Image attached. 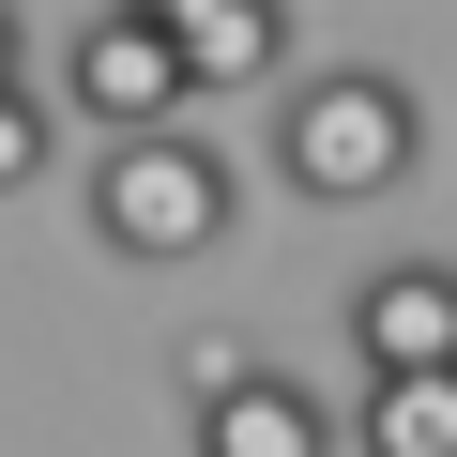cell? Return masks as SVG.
Returning a JSON list of instances; mask_svg holds the SVG:
<instances>
[{
  "mask_svg": "<svg viewBox=\"0 0 457 457\" xmlns=\"http://www.w3.org/2000/svg\"><path fill=\"white\" fill-rule=\"evenodd\" d=\"M183 411H198V457H336V411L290 366H245L228 396H183Z\"/></svg>",
  "mask_w": 457,
  "mask_h": 457,
  "instance_id": "5b68a950",
  "label": "cell"
},
{
  "mask_svg": "<svg viewBox=\"0 0 457 457\" xmlns=\"http://www.w3.org/2000/svg\"><path fill=\"white\" fill-rule=\"evenodd\" d=\"M198 92H183V31L168 16H107L62 46V122H107V137H137V122H183Z\"/></svg>",
  "mask_w": 457,
  "mask_h": 457,
  "instance_id": "3957f363",
  "label": "cell"
},
{
  "mask_svg": "<svg viewBox=\"0 0 457 457\" xmlns=\"http://www.w3.org/2000/svg\"><path fill=\"white\" fill-rule=\"evenodd\" d=\"M183 92H275L290 77V0H183Z\"/></svg>",
  "mask_w": 457,
  "mask_h": 457,
  "instance_id": "8992f818",
  "label": "cell"
},
{
  "mask_svg": "<svg viewBox=\"0 0 457 457\" xmlns=\"http://www.w3.org/2000/svg\"><path fill=\"white\" fill-rule=\"evenodd\" d=\"M122 16H183V0H122Z\"/></svg>",
  "mask_w": 457,
  "mask_h": 457,
  "instance_id": "8fae6325",
  "label": "cell"
},
{
  "mask_svg": "<svg viewBox=\"0 0 457 457\" xmlns=\"http://www.w3.org/2000/svg\"><path fill=\"white\" fill-rule=\"evenodd\" d=\"M411 168H427V92H411V77H381V62L290 77V107H275V183H290V198L366 213V198H396Z\"/></svg>",
  "mask_w": 457,
  "mask_h": 457,
  "instance_id": "6da1fadb",
  "label": "cell"
},
{
  "mask_svg": "<svg viewBox=\"0 0 457 457\" xmlns=\"http://www.w3.org/2000/svg\"><path fill=\"white\" fill-rule=\"evenodd\" d=\"M245 366H260L245 336H183V396H228V381H245Z\"/></svg>",
  "mask_w": 457,
  "mask_h": 457,
  "instance_id": "9c48e42d",
  "label": "cell"
},
{
  "mask_svg": "<svg viewBox=\"0 0 457 457\" xmlns=\"http://www.w3.org/2000/svg\"><path fill=\"white\" fill-rule=\"evenodd\" d=\"M46 168H62V107H31V77H16L0 92V198H31Z\"/></svg>",
  "mask_w": 457,
  "mask_h": 457,
  "instance_id": "ba28073f",
  "label": "cell"
},
{
  "mask_svg": "<svg viewBox=\"0 0 457 457\" xmlns=\"http://www.w3.org/2000/svg\"><path fill=\"white\" fill-rule=\"evenodd\" d=\"M92 245L107 260H137V275H168V260H213L228 245V213H245V183H228V153L198 137V122H137V137H107L92 153Z\"/></svg>",
  "mask_w": 457,
  "mask_h": 457,
  "instance_id": "7a4b0ae2",
  "label": "cell"
},
{
  "mask_svg": "<svg viewBox=\"0 0 457 457\" xmlns=\"http://www.w3.org/2000/svg\"><path fill=\"white\" fill-rule=\"evenodd\" d=\"M351 351L366 366H457V260H381L351 290Z\"/></svg>",
  "mask_w": 457,
  "mask_h": 457,
  "instance_id": "277c9868",
  "label": "cell"
},
{
  "mask_svg": "<svg viewBox=\"0 0 457 457\" xmlns=\"http://www.w3.org/2000/svg\"><path fill=\"white\" fill-rule=\"evenodd\" d=\"M16 62H31V31H16V0H0V92H16Z\"/></svg>",
  "mask_w": 457,
  "mask_h": 457,
  "instance_id": "30bf717a",
  "label": "cell"
},
{
  "mask_svg": "<svg viewBox=\"0 0 457 457\" xmlns=\"http://www.w3.org/2000/svg\"><path fill=\"white\" fill-rule=\"evenodd\" d=\"M351 442L366 457H457V366H366Z\"/></svg>",
  "mask_w": 457,
  "mask_h": 457,
  "instance_id": "52a82bcc",
  "label": "cell"
}]
</instances>
